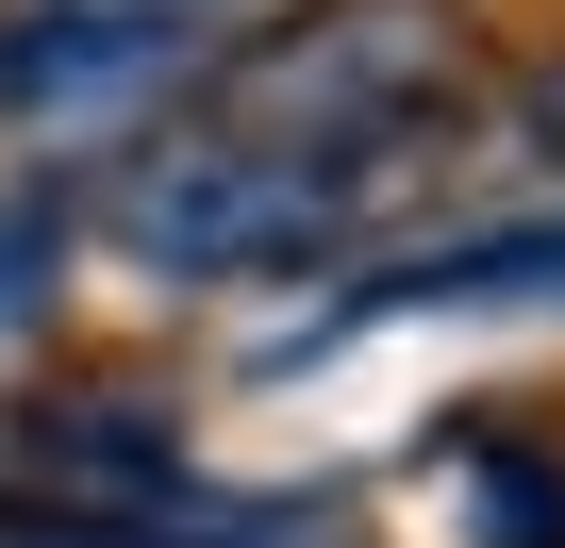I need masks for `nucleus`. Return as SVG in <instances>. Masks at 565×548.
Wrapping results in <instances>:
<instances>
[{
	"instance_id": "423d86ee",
	"label": "nucleus",
	"mask_w": 565,
	"mask_h": 548,
	"mask_svg": "<svg viewBox=\"0 0 565 548\" xmlns=\"http://www.w3.org/2000/svg\"><path fill=\"white\" fill-rule=\"evenodd\" d=\"M0 18H183V34H249L266 0H0Z\"/></svg>"
},
{
	"instance_id": "f257e3e1",
	"label": "nucleus",
	"mask_w": 565,
	"mask_h": 548,
	"mask_svg": "<svg viewBox=\"0 0 565 548\" xmlns=\"http://www.w3.org/2000/svg\"><path fill=\"white\" fill-rule=\"evenodd\" d=\"M433 150H282V133H216V117H150L100 166V249L134 283H300V266L366 249L383 200Z\"/></svg>"
},
{
	"instance_id": "39448f33",
	"label": "nucleus",
	"mask_w": 565,
	"mask_h": 548,
	"mask_svg": "<svg viewBox=\"0 0 565 548\" xmlns=\"http://www.w3.org/2000/svg\"><path fill=\"white\" fill-rule=\"evenodd\" d=\"M466 548H565V449H466Z\"/></svg>"
},
{
	"instance_id": "20e7f679",
	"label": "nucleus",
	"mask_w": 565,
	"mask_h": 548,
	"mask_svg": "<svg viewBox=\"0 0 565 548\" xmlns=\"http://www.w3.org/2000/svg\"><path fill=\"white\" fill-rule=\"evenodd\" d=\"M0 548H300V531H249V515H67L0 482Z\"/></svg>"
},
{
	"instance_id": "7ed1b4c3",
	"label": "nucleus",
	"mask_w": 565,
	"mask_h": 548,
	"mask_svg": "<svg viewBox=\"0 0 565 548\" xmlns=\"http://www.w3.org/2000/svg\"><path fill=\"white\" fill-rule=\"evenodd\" d=\"M366 316H565V216H499V233H433V249H399L383 283H350L317 333H282V366L333 350V333H366Z\"/></svg>"
},
{
	"instance_id": "0eeeda50",
	"label": "nucleus",
	"mask_w": 565,
	"mask_h": 548,
	"mask_svg": "<svg viewBox=\"0 0 565 548\" xmlns=\"http://www.w3.org/2000/svg\"><path fill=\"white\" fill-rule=\"evenodd\" d=\"M515 133H548V166H565V67H548V84L515 100Z\"/></svg>"
},
{
	"instance_id": "f03ea898",
	"label": "nucleus",
	"mask_w": 565,
	"mask_h": 548,
	"mask_svg": "<svg viewBox=\"0 0 565 548\" xmlns=\"http://www.w3.org/2000/svg\"><path fill=\"white\" fill-rule=\"evenodd\" d=\"M482 100V34L466 0H300L200 51V84L167 117L216 133H282V150H449Z\"/></svg>"
}]
</instances>
